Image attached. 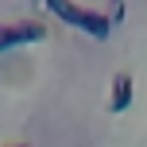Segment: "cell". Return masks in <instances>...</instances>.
Masks as SVG:
<instances>
[{
    "label": "cell",
    "mask_w": 147,
    "mask_h": 147,
    "mask_svg": "<svg viewBox=\"0 0 147 147\" xmlns=\"http://www.w3.org/2000/svg\"><path fill=\"white\" fill-rule=\"evenodd\" d=\"M109 20H112V23L124 20V4H112V8H109Z\"/></svg>",
    "instance_id": "cell-4"
},
{
    "label": "cell",
    "mask_w": 147,
    "mask_h": 147,
    "mask_svg": "<svg viewBox=\"0 0 147 147\" xmlns=\"http://www.w3.org/2000/svg\"><path fill=\"white\" fill-rule=\"evenodd\" d=\"M43 8L51 16H58L62 23H70V27H81L89 39H109V31H112V20H109V12H93V8H78V4H70V0H43Z\"/></svg>",
    "instance_id": "cell-1"
},
{
    "label": "cell",
    "mask_w": 147,
    "mask_h": 147,
    "mask_svg": "<svg viewBox=\"0 0 147 147\" xmlns=\"http://www.w3.org/2000/svg\"><path fill=\"white\" fill-rule=\"evenodd\" d=\"M47 39V23L43 20H20V23H4L0 27V51H12L20 43H39Z\"/></svg>",
    "instance_id": "cell-2"
},
{
    "label": "cell",
    "mask_w": 147,
    "mask_h": 147,
    "mask_svg": "<svg viewBox=\"0 0 147 147\" xmlns=\"http://www.w3.org/2000/svg\"><path fill=\"white\" fill-rule=\"evenodd\" d=\"M132 93H136L132 74H124V70H120L116 78H112V89H109V112H124L128 105H132Z\"/></svg>",
    "instance_id": "cell-3"
},
{
    "label": "cell",
    "mask_w": 147,
    "mask_h": 147,
    "mask_svg": "<svg viewBox=\"0 0 147 147\" xmlns=\"http://www.w3.org/2000/svg\"><path fill=\"white\" fill-rule=\"evenodd\" d=\"M12 147H31V143H12Z\"/></svg>",
    "instance_id": "cell-5"
}]
</instances>
